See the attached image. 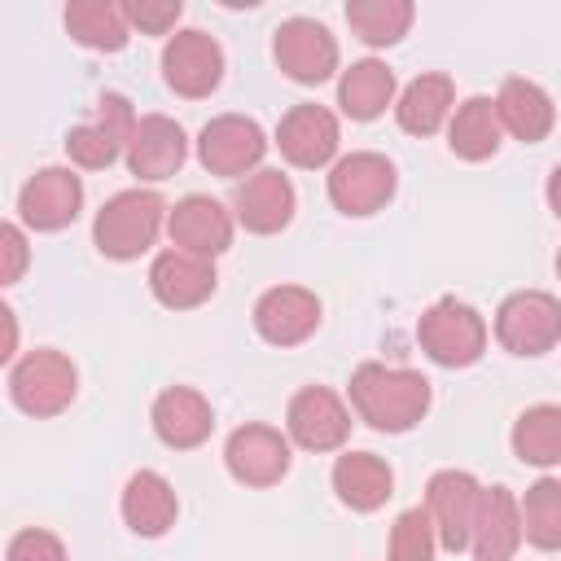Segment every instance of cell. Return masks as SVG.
<instances>
[{"label": "cell", "mask_w": 561, "mask_h": 561, "mask_svg": "<svg viewBox=\"0 0 561 561\" xmlns=\"http://www.w3.org/2000/svg\"><path fill=\"white\" fill-rule=\"evenodd\" d=\"M153 434L158 443H167L171 451H193L210 438L215 430V412H210V399L193 386H167L158 399H153Z\"/></svg>", "instance_id": "44dd1931"}, {"label": "cell", "mask_w": 561, "mask_h": 561, "mask_svg": "<svg viewBox=\"0 0 561 561\" xmlns=\"http://www.w3.org/2000/svg\"><path fill=\"white\" fill-rule=\"evenodd\" d=\"M543 197H548V210L561 219V162L552 167V175H548V188H543Z\"/></svg>", "instance_id": "74e56055"}, {"label": "cell", "mask_w": 561, "mask_h": 561, "mask_svg": "<svg viewBox=\"0 0 561 561\" xmlns=\"http://www.w3.org/2000/svg\"><path fill=\"white\" fill-rule=\"evenodd\" d=\"M416 9L412 0H351L346 4V26L368 44V48H390L408 35Z\"/></svg>", "instance_id": "4dcf8cb0"}, {"label": "cell", "mask_w": 561, "mask_h": 561, "mask_svg": "<svg viewBox=\"0 0 561 561\" xmlns=\"http://www.w3.org/2000/svg\"><path fill=\"white\" fill-rule=\"evenodd\" d=\"M337 145H342V127H337V114L316 105V101H302L294 110H285V118L276 123V149L289 167H302V171H320L337 158Z\"/></svg>", "instance_id": "5bb4252c"}, {"label": "cell", "mask_w": 561, "mask_h": 561, "mask_svg": "<svg viewBox=\"0 0 561 561\" xmlns=\"http://www.w3.org/2000/svg\"><path fill=\"white\" fill-rule=\"evenodd\" d=\"M272 57L294 83H324L337 70V39L316 18H285L272 35Z\"/></svg>", "instance_id": "9c48e42d"}, {"label": "cell", "mask_w": 561, "mask_h": 561, "mask_svg": "<svg viewBox=\"0 0 561 561\" xmlns=\"http://www.w3.org/2000/svg\"><path fill=\"white\" fill-rule=\"evenodd\" d=\"M4 561H66V543L44 526H26L9 539Z\"/></svg>", "instance_id": "836d02e7"}, {"label": "cell", "mask_w": 561, "mask_h": 561, "mask_svg": "<svg viewBox=\"0 0 561 561\" xmlns=\"http://www.w3.org/2000/svg\"><path fill=\"white\" fill-rule=\"evenodd\" d=\"M337 105L346 118L355 123H373L386 114V105H394V70L377 57L351 61L337 79Z\"/></svg>", "instance_id": "4316f807"}, {"label": "cell", "mask_w": 561, "mask_h": 561, "mask_svg": "<svg viewBox=\"0 0 561 561\" xmlns=\"http://www.w3.org/2000/svg\"><path fill=\"white\" fill-rule=\"evenodd\" d=\"M324 188H329L333 210H342V215H351V219H364V215H377V210L394 197L399 171H394V162H390L386 153H377V149H355V153H346V158H337V162L329 167Z\"/></svg>", "instance_id": "5b68a950"}, {"label": "cell", "mask_w": 561, "mask_h": 561, "mask_svg": "<svg viewBox=\"0 0 561 561\" xmlns=\"http://www.w3.org/2000/svg\"><path fill=\"white\" fill-rule=\"evenodd\" d=\"M522 500L508 486H482L469 552L473 561H508L522 548Z\"/></svg>", "instance_id": "603a6c76"}, {"label": "cell", "mask_w": 561, "mask_h": 561, "mask_svg": "<svg viewBox=\"0 0 561 561\" xmlns=\"http://www.w3.org/2000/svg\"><path fill=\"white\" fill-rule=\"evenodd\" d=\"M136 110L123 92H105L96 101V114L79 127L66 131V158L83 171H101L118 158H127V145H131V131H136Z\"/></svg>", "instance_id": "52a82bcc"}, {"label": "cell", "mask_w": 561, "mask_h": 561, "mask_svg": "<svg viewBox=\"0 0 561 561\" xmlns=\"http://www.w3.org/2000/svg\"><path fill=\"white\" fill-rule=\"evenodd\" d=\"M75 394H79V373L70 355L53 346H39L9 368V399L26 416H57L75 403Z\"/></svg>", "instance_id": "277c9868"}, {"label": "cell", "mask_w": 561, "mask_h": 561, "mask_svg": "<svg viewBox=\"0 0 561 561\" xmlns=\"http://www.w3.org/2000/svg\"><path fill=\"white\" fill-rule=\"evenodd\" d=\"M513 456L535 469L561 465V403H535L513 421Z\"/></svg>", "instance_id": "f546056e"}, {"label": "cell", "mask_w": 561, "mask_h": 561, "mask_svg": "<svg viewBox=\"0 0 561 561\" xmlns=\"http://www.w3.org/2000/svg\"><path fill=\"white\" fill-rule=\"evenodd\" d=\"M184 158H188L184 127L167 114H140V123L131 131V145H127V171L136 180L162 184L184 167Z\"/></svg>", "instance_id": "ffe728a7"}, {"label": "cell", "mask_w": 561, "mask_h": 561, "mask_svg": "<svg viewBox=\"0 0 561 561\" xmlns=\"http://www.w3.org/2000/svg\"><path fill=\"white\" fill-rule=\"evenodd\" d=\"M451 114H456V83L447 75H416L394 101V118L408 136H434L443 123H451Z\"/></svg>", "instance_id": "484cf974"}, {"label": "cell", "mask_w": 561, "mask_h": 561, "mask_svg": "<svg viewBox=\"0 0 561 561\" xmlns=\"http://www.w3.org/2000/svg\"><path fill=\"white\" fill-rule=\"evenodd\" d=\"M522 535L539 552H561V478H539L522 495Z\"/></svg>", "instance_id": "1f68e13d"}, {"label": "cell", "mask_w": 561, "mask_h": 561, "mask_svg": "<svg viewBox=\"0 0 561 561\" xmlns=\"http://www.w3.org/2000/svg\"><path fill=\"white\" fill-rule=\"evenodd\" d=\"M232 228H237V215L210 193H188L167 215L171 245L188 250V254H202V259H219L232 245Z\"/></svg>", "instance_id": "2e32d148"}, {"label": "cell", "mask_w": 561, "mask_h": 561, "mask_svg": "<svg viewBox=\"0 0 561 561\" xmlns=\"http://www.w3.org/2000/svg\"><path fill=\"white\" fill-rule=\"evenodd\" d=\"M83 210V180L70 167H39L18 193V219L31 232H61Z\"/></svg>", "instance_id": "4fadbf2b"}, {"label": "cell", "mask_w": 561, "mask_h": 561, "mask_svg": "<svg viewBox=\"0 0 561 561\" xmlns=\"http://www.w3.org/2000/svg\"><path fill=\"white\" fill-rule=\"evenodd\" d=\"M118 513L127 522L131 535L140 539H158L175 526L180 517V500H175V486L158 473V469H136L123 486V500H118Z\"/></svg>", "instance_id": "7402d4cb"}, {"label": "cell", "mask_w": 561, "mask_h": 561, "mask_svg": "<svg viewBox=\"0 0 561 561\" xmlns=\"http://www.w3.org/2000/svg\"><path fill=\"white\" fill-rule=\"evenodd\" d=\"M162 79L175 96H188V101H202L219 88L224 79V48L215 35L197 31V26H184L167 39L162 48Z\"/></svg>", "instance_id": "30bf717a"}, {"label": "cell", "mask_w": 561, "mask_h": 561, "mask_svg": "<svg viewBox=\"0 0 561 561\" xmlns=\"http://www.w3.org/2000/svg\"><path fill=\"white\" fill-rule=\"evenodd\" d=\"M438 552V535H434V522L425 513V504L416 508H403L390 526V552L386 561H434Z\"/></svg>", "instance_id": "d6a6232c"}, {"label": "cell", "mask_w": 561, "mask_h": 561, "mask_svg": "<svg viewBox=\"0 0 561 561\" xmlns=\"http://www.w3.org/2000/svg\"><path fill=\"white\" fill-rule=\"evenodd\" d=\"M500 145H504V127H500L495 101L491 96L460 101L451 123H447V149L465 162H486V158H495Z\"/></svg>", "instance_id": "83f0119b"}, {"label": "cell", "mask_w": 561, "mask_h": 561, "mask_svg": "<svg viewBox=\"0 0 561 561\" xmlns=\"http://www.w3.org/2000/svg\"><path fill=\"white\" fill-rule=\"evenodd\" d=\"M167 215H171V210H167V202H162L153 188H123V193H114V197L96 210V219H92V241H96V250H101L105 259L131 263V259H140V254L158 241Z\"/></svg>", "instance_id": "7a4b0ae2"}, {"label": "cell", "mask_w": 561, "mask_h": 561, "mask_svg": "<svg viewBox=\"0 0 561 561\" xmlns=\"http://www.w3.org/2000/svg\"><path fill=\"white\" fill-rule=\"evenodd\" d=\"M219 276H215V259H202V254H188V250H162L153 263H149V294L171 307V311H188V307H202L210 294H215Z\"/></svg>", "instance_id": "d6986e66"}, {"label": "cell", "mask_w": 561, "mask_h": 561, "mask_svg": "<svg viewBox=\"0 0 561 561\" xmlns=\"http://www.w3.org/2000/svg\"><path fill=\"white\" fill-rule=\"evenodd\" d=\"M123 9H127V22L140 26L145 35H167V31H175V22H180V13H184L180 0H127Z\"/></svg>", "instance_id": "e575fe53"}, {"label": "cell", "mask_w": 561, "mask_h": 561, "mask_svg": "<svg viewBox=\"0 0 561 561\" xmlns=\"http://www.w3.org/2000/svg\"><path fill=\"white\" fill-rule=\"evenodd\" d=\"M557 276H561V250H557Z\"/></svg>", "instance_id": "f35d334b"}, {"label": "cell", "mask_w": 561, "mask_h": 561, "mask_svg": "<svg viewBox=\"0 0 561 561\" xmlns=\"http://www.w3.org/2000/svg\"><path fill=\"white\" fill-rule=\"evenodd\" d=\"M289 434L272 430V425H237L224 443V465L241 486H276L289 473Z\"/></svg>", "instance_id": "9a60e30c"}, {"label": "cell", "mask_w": 561, "mask_h": 561, "mask_svg": "<svg viewBox=\"0 0 561 561\" xmlns=\"http://www.w3.org/2000/svg\"><path fill=\"white\" fill-rule=\"evenodd\" d=\"M346 394L355 416L381 434H403L430 412V377L416 368H390L377 359L351 373Z\"/></svg>", "instance_id": "6da1fadb"}, {"label": "cell", "mask_w": 561, "mask_h": 561, "mask_svg": "<svg viewBox=\"0 0 561 561\" xmlns=\"http://www.w3.org/2000/svg\"><path fill=\"white\" fill-rule=\"evenodd\" d=\"M416 342L438 368H469L486 351V320L460 298H438L416 320Z\"/></svg>", "instance_id": "3957f363"}, {"label": "cell", "mask_w": 561, "mask_h": 561, "mask_svg": "<svg viewBox=\"0 0 561 561\" xmlns=\"http://www.w3.org/2000/svg\"><path fill=\"white\" fill-rule=\"evenodd\" d=\"M267 153V136L245 114H215L197 131V162L210 175H254Z\"/></svg>", "instance_id": "8fae6325"}, {"label": "cell", "mask_w": 561, "mask_h": 561, "mask_svg": "<svg viewBox=\"0 0 561 561\" xmlns=\"http://www.w3.org/2000/svg\"><path fill=\"white\" fill-rule=\"evenodd\" d=\"M66 31L96 53H118L131 39V22L127 9L114 0H70L66 4Z\"/></svg>", "instance_id": "f1b7e54d"}, {"label": "cell", "mask_w": 561, "mask_h": 561, "mask_svg": "<svg viewBox=\"0 0 561 561\" xmlns=\"http://www.w3.org/2000/svg\"><path fill=\"white\" fill-rule=\"evenodd\" d=\"M0 320H4V351H0V359H13V351H18V320H13V307H0Z\"/></svg>", "instance_id": "8d00e7d4"}, {"label": "cell", "mask_w": 561, "mask_h": 561, "mask_svg": "<svg viewBox=\"0 0 561 561\" xmlns=\"http://www.w3.org/2000/svg\"><path fill=\"white\" fill-rule=\"evenodd\" d=\"M333 495L351 513H377L394 495V469L377 451H346L333 465Z\"/></svg>", "instance_id": "d4e9b609"}, {"label": "cell", "mask_w": 561, "mask_h": 561, "mask_svg": "<svg viewBox=\"0 0 561 561\" xmlns=\"http://www.w3.org/2000/svg\"><path fill=\"white\" fill-rule=\"evenodd\" d=\"M495 337L508 355L535 359L561 342V302L543 289H517L495 311Z\"/></svg>", "instance_id": "8992f818"}, {"label": "cell", "mask_w": 561, "mask_h": 561, "mask_svg": "<svg viewBox=\"0 0 561 561\" xmlns=\"http://www.w3.org/2000/svg\"><path fill=\"white\" fill-rule=\"evenodd\" d=\"M495 114H500V127L508 136H517L522 145H539L552 123H557V105L552 96L535 83V79H504L500 92H495Z\"/></svg>", "instance_id": "cb8c5ba5"}, {"label": "cell", "mask_w": 561, "mask_h": 561, "mask_svg": "<svg viewBox=\"0 0 561 561\" xmlns=\"http://www.w3.org/2000/svg\"><path fill=\"white\" fill-rule=\"evenodd\" d=\"M320 298L302 285H272L267 294H259L254 302V329L263 342L272 346H298L320 329Z\"/></svg>", "instance_id": "ac0fdd59"}, {"label": "cell", "mask_w": 561, "mask_h": 561, "mask_svg": "<svg viewBox=\"0 0 561 561\" xmlns=\"http://www.w3.org/2000/svg\"><path fill=\"white\" fill-rule=\"evenodd\" d=\"M478 504H482V482L465 469H438L425 482V513L434 522L438 548L447 552H465L473 539V522H478Z\"/></svg>", "instance_id": "ba28073f"}, {"label": "cell", "mask_w": 561, "mask_h": 561, "mask_svg": "<svg viewBox=\"0 0 561 561\" xmlns=\"http://www.w3.org/2000/svg\"><path fill=\"white\" fill-rule=\"evenodd\" d=\"M26 259H31V250H26V232H22L18 224H0V280H4V285L22 280Z\"/></svg>", "instance_id": "d590c367"}, {"label": "cell", "mask_w": 561, "mask_h": 561, "mask_svg": "<svg viewBox=\"0 0 561 561\" xmlns=\"http://www.w3.org/2000/svg\"><path fill=\"white\" fill-rule=\"evenodd\" d=\"M294 210H298V193H294L289 175H280L276 167H259L254 175H245L232 188V215L245 232L272 237L280 228H289Z\"/></svg>", "instance_id": "e0dca14e"}, {"label": "cell", "mask_w": 561, "mask_h": 561, "mask_svg": "<svg viewBox=\"0 0 561 561\" xmlns=\"http://www.w3.org/2000/svg\"><path fill=\"white\" fill-rule=\"evenodd\" d=\"M285 434L302 451H337L351 438V408L329 386H302L285 408Z\"/></svg>", "instance_id": "7c38bea8"}]
</instances>
